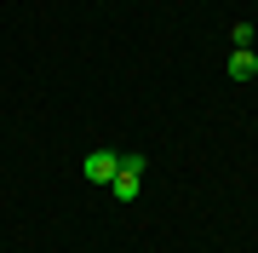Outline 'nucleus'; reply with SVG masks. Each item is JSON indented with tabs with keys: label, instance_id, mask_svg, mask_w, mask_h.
<instances>
[{
	"label": "nucleus",
	"instance_id": "obj_1",
	"mask_svg": "<svg viewBox=\"0 0 258 253\" xmlns=\"http://www.w3.org/2000/svg\"><path fill=\"white\" fill-rule=\"evenodd\" d=\"M138 184H144V156H120V173L109 184L115 201H138Z\"/></svg>",
	"mask_w": 258,
	"mask_h": 253
},
{
	"label": "nucleus",
	"instance_id": "obj_2",
	"mask_svg": "<svg viewBox=\"0 0 258 253\" xmlns=\"http://www.w3.org/2000/svg\"><path fill=\"white\" fill-rule=\"evenodd\" d=\"M81 173L92 178V184H115V173H120V150H92L81 161Z\"/></svg>",
	"mask_w": 258,
	"mask_h": 253
},
{
	"label": "nucleus",
	"instance_id": "obj_3",
	"mask_svg": "<svg viewBox=\"0 0 258 253\" xmlns=\"http://www.w3.org/2000/svg\"><path fill=\"white\" fill-rule=\"evenodd\" d=\"M230 75H235V81H252V75H258V58H252V52H230Z\"/></svg>",
	"mask_w": 258,
	"mask_h": 253
},
{
	"label": "nucleus",
	"instance_id": "obj_4",
	"mask_svg": "<svg viewBox=\"0 0 258 253\" xmlns=\"http://www.w3.org/2000/svg\"><path fill=\"white\" fill-rule=\"evenodd\" d=\"M252 35H258L252 23H235V29H230V46H235V52H247V46H252Z\"/></svg>",
	"mask_w": 258,
	"mask_h": 253
}]
</instances>
